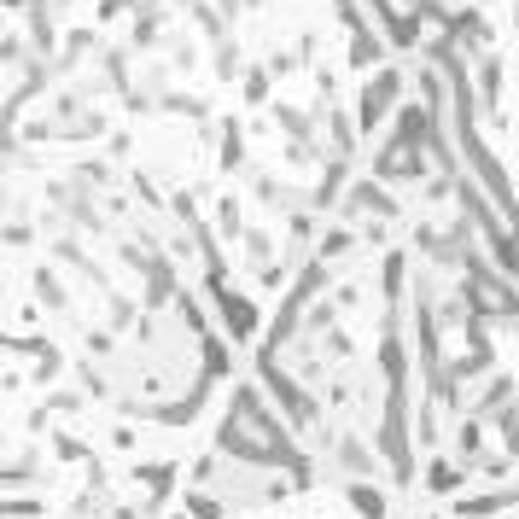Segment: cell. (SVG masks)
Returning a JSON list of instances; mask_svg holds the SVG:
<instances>
[{
  "label": "cell",
  "instance_id": "1",
  "mask_svg": "<svg viewBox=\"0 0 519 519\" xmlns=\"http://www.w3.org/2000/svg\"><path fill=\"white\" fill-rule=\"evenodd\" d=\"M397 88H403V76H397V70H380V76L362 88V123H368V129L385 117V105L397 100Z\"/></svg>",
  "mask_w": 519,
  "mask_h": 519
}]
</instances>
